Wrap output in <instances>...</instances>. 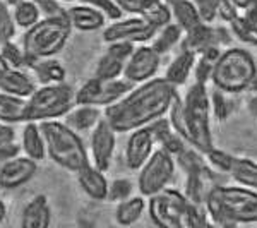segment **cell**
Wrapping results in <instances>:
<instances>
[{"mask_svg":"<svg viewBox=\"0 0 257 228\" xmlns=\"http://www.w3.org/2000/svg\"><path fill=\"white\" fill-rule=\"evenodd\" d=\"M177 93L175 86L170 84L165 77H153L136 84L118 101L106 106L103 113L117 132H131L167 117Z\"/></svg>","mask_w":257,"mask_h":228,"instance_id":"obj_1","label":"cell"},{"mask_svg":"<svg viewBox=\"0 0 257 228\" xmlns=\"http://www.w3.org/2000/svg\"><path fill=\"white\" fill-rule=\"evenodd\" d=\"M167 117L185 144L201 151L202 155L214 148L209 126L211 101L208 84L194 81L184 96L177 93Z\"/></svg>","mask_w":257,"mask_h":228,"instance_id":"obj_2","label":"cell"},{"mask_svg":"<svg viewBox=\"0 0 257 228\" xmlns=\"http://www.w3.org/2000/svg\"><path fill=\"white\" fill-rule=\"evenodd\" d=\"M209 223L237 226L257 223V190L243 185L214 184L204 199Z\"/></svg>","mask_w":257,"mask_h":228,"instance_id":"obj_3","label":"cell"},{"mask_svg":"<svg viewBox=\"0 0 257 228\" xmlns=\"http://www.w3.org/2000/svg\"><path fill=\"white\" fill-rule=\"evenodd\" d=\"M148 199L146 209L156 226L190 228L209 223L204 204H196L177 189L167 187Z\"/></svg>","mask_w":257,"mask_h":228,"instance_id":"obj_4","label":"cell"},{"mask_svg":"<svg viewBox=\"0 0 257 228\" xmlns=\"http://www.w3.org/2000/svg\"><path fill=\"white\" fill-rule=\"evenodd\" d=\"M47 146V156L60 168L70 173L79 172L89 163L88 148L82 143L79 132L70 129L60 119L38 122Z\"/></svg>","mask_w":257,"mask_h":228,"instance_id":"obj_5","label":"cell"},{"mask_svg":"<svg viewBox=\"0 0 257 228\" xmlns=\"http://www.w3.org/2000/svg\"><path fill=\"white\" fill-rule=\"evenodd\" d=\"M72 35L67 16L65 18H41L31 28L24 30L23 50L28 62L48 59L60 53Z\"/></svg>","mask_w":257,"mask_h":228,"instance_id":"obj_6","label":"cell"},{"mask_svg":"<svg viewBox=\"0 0 257 228\" xmlns=\"http://www.w3.org/2000/svg\"><path fill=\"white\" fill-rule=\"evenodd\" d=\"M255 74L257 62L248 50L242 47H228L219 53L211 74V82L214 88L225 93L237 94L247 91Z\"/></svg>","mask_w":257,"mask_h":228,"instance_id":"obj_7","label":"cell"},{"mask_svg":"<svg viewBox=\"0 0 257 228\" xmlns=\"http://www.w3.org/2000/svg\"><path fill=\"white\" fill-rule=\"evenodd\" d=\"M74 105H76V89L67 82L40 84L26 98L24 122L64 119Z\"/></svg>","mask_w":257,"mask_h":228,"instance_id":"obj_8","label":"cell"},{"mask_svg":"<svg viewBox=\"0 0 257 228\" xmlns=\"http://www.w3.org/2000/svg\"><path fill=\"white\" fill-rule=\"evenodd\" d=\"M175 156L163 148H156L153 155L144 161L138 170V189L144 197H151L155 194L167 189L175 175Z\"/></svg>","mask_w":257,"mask_h":228,"instance_id":"obj_9","label":"cell"},{"mask_svg":"<svg viewBox=\"0 0 257 228\" xmlns=\"http://www.w3.org/2000/svg\"><path fill=\"white\" fill-rule=\"evenodd\" d=\"M132 88H134V84H131L123 77L101 79V77L94 76L82 82L79 89H76V103H79V105H93L105 110L106 106L118 101Z\"/></svg>","mask_w":257,"mask_h":228,"instance_id":"obj_10","label":"cell"},{"mask_svg":"<svg viewBox=\"0 0 257 228\" xmlns=\"http://www.w3.org/2000/svg\"><path fill=\"white\" fill-rule=\"evenodd\" d=\"M160 28H156L153 23H149L146 18L138 14H128L127 18H118L110 21L103 30V41H127L132 45H141L151 41Z\"/></svg>","mask_w":257,"mask_h":228,"instance_id":"obj_11","label":"cell"},{"mask_svg":"<svg viewBox=\"0 0 257 228\" xmlns=\"http://www.w3.org/2000/svg\"><path fill=\"white\" fill-rule=\"evenodd\" d=\"M161 57L163 55L156 52L151 45H136L134 52L131 53L125 64L122 77L134 86L153 79V77H156V72L161 65Z\"/></svg>","mask_w":257,"mask_h":228,"instance_id":"obj_12","label":"cell"},{"mask_svg":"<svg viewBox=\"0 0 257 228\" xmlns=\"http://www.w3.org/2000/svg\"><path fill=\"white\" fill-rule=\"evenodd\" d=\"M117 148V131L103 117L91 131L89 138V161L103 172H108Z\"/></svg>","mask_w":257,"mask_h":228,"instance_id":"obj_13","label":"cell"},{"mask_svg":"<svg viewBox=\"0 0 257 228\" xmlns=\"http://www.w3.org/2000/svg\"><path fill=\"white\" fill-rule=\"evenodd\" d=\"M38 172V161L26 155H14L0 160V189L14 190L28 184Z\"/></svg>","mask_w":257,"mask_h":228,"instance_id":"obj_14","label":"cell"},{"mask_svg":"<svg viewBox=\"0 0 257 228\" xmlns=\"http://www.w3.org/2000/svg\"><path fill=\"white\" fill-rule=\"evenodd\" d=\"M231 40V33L221 26H213V23H202L197 28L187 31L180 43V48H187L194 53H201L213 47H226Z\"/></svg>","mask_w":257,"mask_h":228,"instance_id":"obj_15","label":"cell"},{"mask_svg":"<svg viewBox=\"0 0 257 228\" xmlns=\"http://www.w3.org/2000/svg\"><path fill=\"white\" fill-rule=\"evenodd\" d=\"M106 45L108 47L96 62L94 76L101 77V79H117V77L123 76V69H125V64L131 53L134 52L136 45L127 43V41H111Z\"/></svg>","mask_w":257,"mask_h":228,"instance_id":"obj_16","label":"cell"},{"mask_svg":"<svg viewBox=\"0 0 257 228\" xmlns=\"http://www.w3.org/2000/svg\"><path fill=\"white\" fill-rule=\"evenodd\" d=\"M156 149L155 136L149 127H139L128 132V138L123 149V161H125L127 168L139 170L144 165L153 151Z\"/></svg>","mask_w":257,"mask_h":228,"instance_id":"obj_17","label":"cell"},{"mask_svg":"<svg viewBox=\"0 0 257 228\" xmlns=\"http://www.w3.org/2000/svg\"><path fill=\"white\" fill-rule=\"evenodd\" d=\"M38 82L31 76L28 69L14 67L0 57V91L28 98L36 89Z\"/></svg>","mask_w":257,"mask_h":228,"instance_id":"obj_18","label":"cell"},{"mask_svg":"<svg viewBox=\"0 0 257 228\" xmlns=\"http://www.w3.org/2000/svg\"><path fill=\"white\" fill-rule=\"evenodd\" d=\"M67 19L72 30L81 33H91L101 30L106 23V16L101 9L91 4H72L67 7Z\"/></svg>","mask_w":257,"mask_h":228,"instance_id":"obj_19","label":"cell"},{"mask_svg":"<svg viewBox=\"0 0 257 228\" xmlns=\"http://www.w3.org/2000/svg\"><path fill=\"white\" fill-rule=\"evenodd\" d=\"M105 173L106 172L94 167L91 161L86 167H82L79 172H76L77 184H79L81 190L89 199H93V201H106V196H108V179H106Z\"/></svg>","mask_w":257,"mask_h":228,"instance_id":"obj_20","label":"cell"},{"mask_svg":"<svg viewBox=\"0 0 257 228\" xmlns=\"http://www.w3.org/2000/svg\"><path fill=\"white\" fill-rule=\"evenodd\" d=\"M52 223V208L45 194H36L21 213V226L23 228H48Z\"/></svg>","mask_w":257,"mask_h":228,"instance_id":"obj_21","label":"cell"},{"mask_svg":"<svg viewBox=\"0 0 257 228\" xmlns=\"http://www.w3.org/2000/svg\"><path fill=\"white\" fill-rule=\"evenodd\" d=\"M26 69L31 72L35 81L40 84H57V82H65L67 72L65 67L62 65L60 60L55 57H48V59H38L28 62Z\"/></svg>","mask_w":257,"mask_h":228,"instance_id":"obj_22","label":"cell"},{"mask_svg":"<svg viewBox=\"0 0 257 228\" xmlns=\"http://www.w3.org/2000/svg\"><path fill=\"white\" fill-rule=\"evenodd\" d=\"M196 53L190 52L187 48H180V52L173 57V60L168 64L167 72H165V79L170 84H173L178 89L189 81V77L194 72V65H196Z\"/></svg>","mask_w":257,"mask_h":228,"instance_id":"obj_23","label":"cell"},{"mask_svg":"<svg viewBox=\"0 0 257 228\" xmlns=\"http://www.w3.org/2000/svg\"><path fill=\"white\" fill-rule=\"evenodd\" d=\"M103 117H105L103 108H98V106H93V105H79V103H76L62 120L76 132H91L93 127L96 126Z\"/></svg>","mask_w":257,"mask_h":228,"instance_id":"obj_24","label":"cell"},{"mask_svg":"<svg viewBox=\"0 0 257 228\" xmlns=\"http://www.w3.org/2000/svg\"><path fill=\"white\" fill-rule=\"evenodd\" d=\"M21 151L35 161L47 158V146H45L38 122H24V127L21 131Z\"/></svg>","mask_w":257,"mask_h":228,"instance_id":"obj_25","label":"cell"},{"mask_svg":"<svg viewBox=\"0 0 257 228\" xmlns=\"http://www.w3.org/2000/svg\"><path fill=\"white\" fill-rule=\"evenodd\" d=\"M149 129H151L153 136H155V141H156V146L167 149L168 153H172L173 156L177 155L178 151H182L187 144L184 143V139L180 138V136L177 134L175 129L172 127V124H170L168 117H161L158 120H155V122L151 124V126H148Z\"/></svg>","mask_w":257,"mask_h":228,"instance_id":"obj_26","label":"cell"},{"mask_svg":"<svg viewBox=\"0 0 257 228\" xmlns=\"http://www.w3.org/2000/svg\"><path fill=\"white\" fill-rule=\"evenodd\" d=\"M165 2H167L170 7L173 23H177L178 26L184 30V33L194 30L199 24L204 23V21L201 19V16H199L192 0H165Z\"/></svg>","mask_w":257,"mask_h":228,"instance_id":"obj_27","label":"cell"},{"mask_svg":"<svg viewBox=\"0 0 257 228\" xmlns=\"http://www.w3.org/2000/svg\"><path fill=\"white\" fill-rule=\"evenodd\" d=\"M148 208V202L144 196H134L123 199V201L117 202V209H115V221L120 226H132L143 218L144 211Z\"/></svg>","mask_w":257,"mask_h":228,"instance_id":"obj_28","label":"cell"},{"mask_svg":"<svg viewBox=\"0 0 257 228\" xmlns=\"http://www.w3.org/2000/svg\"><path fill=\"white\" fill-rule=\"evenodd\" d=\"M226 173L238 185L257 190V161L243 156H233Z\"/></svg>","mask_w":257,"mask_h":228,"instance_id":"obj_29","label":"cell"},{"mask_svg":"<svg viewBox=\"0 0 257 228\" xmlns=\"http://www.w3.org/2000/svg\"><path fill=\"white\" fill-rule=\"evenodd\" d=\"M24 110H26V98L0 91V122L7 126L24 124Z\"/></svg>","mask_w":257,"mask_h":228,"instance_id":"obj_30","label":"cell"},{"mask_svg":"<svg viewBox=\"0 0 257 228\" xmlns=\"http://www.w3.org/2000/svg\"><path fill=\"white\" fill-rule=\"evenodd\" d=\"M184 35H185L184 30H182L177 23L172 21V23L165 24V26H161L160 30L156 31V35L153 36V40H151V47L155 48L156 52H160L161 55H165L170 50L175 48L177 45L182 43Z\"/></svg>","mask_w":257,"mask_h":228,"instance_id":"obj_31","label":"cell"},{"mask_svg":"<svg viewBox=\"0 0 257 228\" xmlns=\"http://www.w3.org/2000/svg\"><path fill=\"white\" fill-rule=\"evenodd\" d=\"M12 11V18L18 28L28 30L33 24H36L41 19L40 9L33 0H16V2L9 4Z\"/></svg>","mask_w":257,"mask_h":228,"instance_id":"obj_32","label":"cell"},{"mask_svg":"<svg viewBox=\"0 0 257 228\" xmlns=\"http://www.w3.org/2000/svg\"><path fill=\"white\" fill-rule=\"evenodd\" d=\"M231 36H235L238 41L248 45V47H257V26L247 23L240 14L235 16L231 21H228Z\"/></svg>","mask_w":257,"mask_h":228,"instance_id":"obj_33","label":"cell"},{"mask_svg":"<svg viewBox=\"0 0 257 228\" xmlns=\"http://www.w3.org/2000/svg\"><path fill=\"white\" fill-rule=\"evenodd\" d=\"M143 18H146L149 23H153L156 28H161L165 24L172 23V12H170V7L165 0H153L148 6V9L143 12Z\"/></svg>","mask_w":257,"mask_h":228,"instance_id":"obj_34","label":"cell"},{"mask_svg":"<svg viewBox=\"0 0 257 228\" xmlns=\"http://www.w3.org/2000/svg\"><path fill=\"white\" fill-rule=\"evenodd\" d=\"M16 30H18V26H16L14 18H12L9 2L0 0V47L7 41L14 40Z\"/></svg>","mask_w":257,"mask_h":228,"instance_id":"obj_35","label":"cell"},{"mask_svg":"<svg viewBox=\"0 0 257 228\" xmlns=\"http://www.w3.org/2000/svg\"><path fill=\"white\" fill-rule=\"evenodd\" d=\"M230 93L214 88L213 93L209 94V101H211V113H214V117L218 120H226L230 117V113L233 111V103L228 99Z\"/></svg>","mask_w":257,"mask_h":228,"instance_id":"obj_36","label":"cell"},{"mask_svg":"<svg viewBox=\"0 0 257 228\" xmlns=\"http://www.w3.org/2000/svg\"><path fill=\"white\" fill-rule=\"evenodd\" d=\"M0 57L6 62H9L11 65H14V67L26 69V65H28V59H26V55H24L23 47L16 45L12 40L0 47Z\"/></svg>","mask_w":257,"mask_h":228,"instance_id":"obj_37","label":"cell"},{"mask_svg":"<svg viewBox=\"0 0 257 228\" xmlns=\"http://www.w3.org/2000/svg\"><path fill=\"white\" fill-rule=\"evenodd\" d=\"M132 192H134V184H132L128 179H115L108 182V196H106V201L111 202H120L123 199L131 197Z\"/></svg>","mask_w":257,"mask_h":228,"instance_id":"obj_38","label":"cell"},{"mask_svg":"<svg viewBox=\"0 0 257 228\" xmlns=\"http://www.w3.org/2000/svg\"><path fill=\"white\" fill-rule=\"evenodd\" d=\"M62 4L67 2V4H91V6H96L98 9H101L105 12V16L110 21H115L118 18H122L123 12L115 6L113 0H60Z\"/></svg>","mask_w":257,"mask_h":228,"instance_id":"obj_39","label":"cell"},{"mask_svg":"<svg viewBox=\"0 0 257 228\" xmlns=\"http://www.w3.org/2000/svg\"><path fill=\"white\" fill-rule=\"evenodd\" d=\"M38 6L41 18H65L67 7L62 6L60 0H33Z\"/></svg>","mask_w":257,"mask_h":228,"instance_id":"obj_40","label":"cell"},{"mask_svg":"<svg viewBox=\"0 0 257 228\" xmlns=\"http://www.w3.org/2000/svg\"><path fill=\"white\" fill-rule=\"evenodd\" d=\"M204 23H214L218 19V9L221 0H192Z\"/></svg>","mask_w":257,"mask_h":228,"instance_id":"obj_41","label":"cell"},{"mask_svg":"<svg viewBox=\"0 0 257 228\" xmlns=\"http://www.w3.org/2000/svg\"><path fill=\"white\" fill-rule=\"evenodd\" d=\"M115 6L118 7L123 14H138L141 16L148 9V6L153 0H113Z\"/></svg>","mask_w":257,"mask_h":228,"instance_id":"obj_42","label":"cell"},{"mask_svg":"<svg viewBox=\"0 0 257 228\" xmlns=\"http://www.w3.org/2000/svg\"><path fill=\"white\" fill-rule=\"evenodd\" d=\"M238 14L242 16V18L245 19L247 23L255 24V26H257V0H252L250 4H247V6L243 7V9L238 12Z\"/></svg>","mask_w":257,"mask_h":228,"instance_id":"obj_43","label":"cell"},{"mask_svg":"<svg viewBox=\"0 0 257 228\" xmlns=\"http://www.w3.org/2000/svg\"><path fill=\"white\" fill-rule=\"evenodd\" d=\"M16 141V131L14 126H7V124L0 122V146L2 144H9Z\"/></svg>","mask_w":257,"mask_h":228,"instance_id":"obj_44","label":"cell"},{"mask_svg":"<svg viewBox=\"0 0 257 228\" xmlns=\"http://www.w3.org/2000/svg\"><path fill=\"white\" fill-rule=\"evenodd\" d=\"M248 111H250V115L257 120V93H254L248 99V105H247Z\"/></svg>","mask_w":257,"mask_h":228,"instance_id":"obj_45","label":"cell"},{"mask_svg":"<svg viewBox=\"0 0 257 228\" xmlns=\"http://www.w3.org/2000/svg\"><path fill=\"white\" fill-rule=\"evenodd\" d=\"M230 2H231V4H233V6H235V7H237V9H238V12H240V11H242V9H243V7H245V6H247V4H250V2H252V0H230Z\"/></svg>","mask_w":257,"mask_h":228,"instance_id":"obj_46","label":"cell"},{"mask_svg":"<svg viewBox=\"0 0 257 228\" xmlns=\"http://www.w3.org/2000/svg\"><path fill=\"white\" fill-rule=\"evenodd\" d=\"M7 216V206H6V202L0 199V225L4 223V219H6Z\"/></svg>","mask_w":257,"mask_h":228,"instance_id":"obj_47","label":"cell"},{"mask_svg":"<svg viewBox=\"0 0 257 228\" xmlns=\"http://www.w3.org/2000/svg\"><path fill=\"white\" fill-rule=\"evenodd\" d=\"M247 91H250L252 94H254V93H257V74H255L254 77H252V81H250V84H248Z\"/></svg>","mask_w":257,"mask_h":228,"instance_id":"obj_48","label":"cell"},{"mask_svg":"<svg viewBox=\"0 0 257 228\" xmlns=\"http://www.w3.org/2000/svg\"><path fill=\"white\" fill-rule=\"evenodd\" d=\"M6 2H9V4H12V2H16V0H6Z\"/></svg>","mask_w":257,"mask_h":228,"instance_id":"obj_49","label":"cell"}]
</instances>
